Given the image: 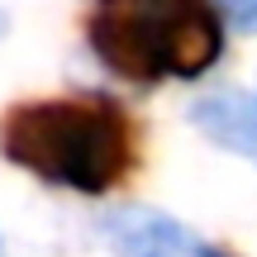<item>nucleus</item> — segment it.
Returning <instances> with one entry per match:
<instances>
[{"instance_id":"4","label":"nucleus","mask_w":257,"mask_h":257,"mask_svg":"<svg viewBox=\"0 0 257 257\" xmlns=\"http://www.w3.org/2000/svg\"><path fill=\"white\" fill-rule=\"evenodd\" d=\"M191 119L210 143H219V148H229V153H243V157L257 162V105L252 100H243V95H233V91H214V95H205V100H195Z\"/></svg>"},{"instance_id":"5","label":"nucleus","mask_w":257,"mask_h":257,"mask_svg":"<svg viewBox=\"0 0 257 257\" xmlns=\"http://www.w3.org/2000/svg\"><path fill=\"white\" fill-rule=\"evenodd\" d=\"M219 10L229 15L233 29H243V34H257V0H219Z\"/></svg>"},{"instance_id":"2","label":"nucleus","mask_w":257,"mask_h":257,"mask_svg":"<svg viewBox=\"0 0 257 257\" xmlns=\"http://www.w3.org/2000/svg\"><path fill=\"white\" fill-rule=\"evenodd\" d=\"M86 38L114 76L138 86L195 81L224 53V24L210 0H95Z\"/></svg>"},{"instance_id":"3","label":"nucleus","mask_w":257,"mask_h":257,"mask_svg":"<svg viewBox=\"0 0 257 257\" xmlns=\"http://www.w3.org/2000/svg\"><path fill=\"white\" fill-rule=\"evenodd\" d=\"M105 233L119 257H219L200 238H191L181 224L153 210H119L114 219H105Z\"/></svg>"},{"instance_id":"1","label":"nucleus","mask_w":257,"mask_h":257,"mask_svg":"<svg viewBox=\"0 0 257 257\" xmlns=\"http://www.w3.org/2000/svg\"><path fill=\"white\" fill-rule=\"evenodd\" d=\"M0 153L48 186L105 195L134 172V128L110 100H29L5 114Z\"/></svg>"}]
</instances>
